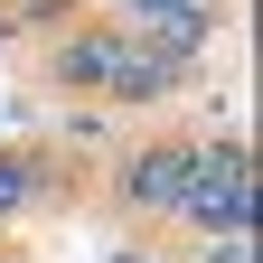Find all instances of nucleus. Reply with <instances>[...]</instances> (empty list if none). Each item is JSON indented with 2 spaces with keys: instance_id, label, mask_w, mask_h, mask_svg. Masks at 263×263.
<instances>
[{
  "instance_id": "obj_1",
  "label": "nucleus",
  "mask_w": 263,
  "mask_h": 263,
  "mask_svg": "<svg viewBox=\"0 0 263 263\" xmlns=\"http://www.w3.org/2000/svg\"><path fill=\"white\" fill-rule=\"evenodd\" d=\"M245 160L226 151V141H207V151H188V188H179V216H197V226H216V235H235L245 226Z\"/></svg>"
},
{
  "instance_id": "obj_2",
  "label": "nucleus",
  "mask_w": 263,
  "mask_h": 263,
  "mask_svg": "<svg viewBox=\"0 0 263 263\" xmlns=\"http://www.w3.org/2000/svg\"><path fill=\"white\" fill-rule=\"evenodd\" d=\"M179 188H188V151H151V160H132V207L179 216Z\"/></svg>"
},
{
  "instance_id": "obj_3",
  "label": "nucleus",
  "mask_w": 263,
  "mask_h": 263,
  "mask_svg": "<svg viewBox=\"0 0 263 263\" xmlns=\"http://www.w3.org/2000/svg\"><path fill=\"white\" fill-rule=\"evenodd\" d=\"M141 10H151V19H170L179 38H197V28H207V19H197V0H141Z\"/></svg>"
},
{
  "instance_id": "obj_4",
  "label": "nucleus",
  "mask_w": 263,
  "mask_h": 263,
  "mask_svg": "<svg viewBox=\"0 0 263 263\" xmlns=\"http://www.w3.org/2000/svg\"><path fill=\"white\" fill-rule=\"evenodd\" d=\"M19 197H28V170H19V160H0V216H19Z\"/></svg>"
}]
</instances>
